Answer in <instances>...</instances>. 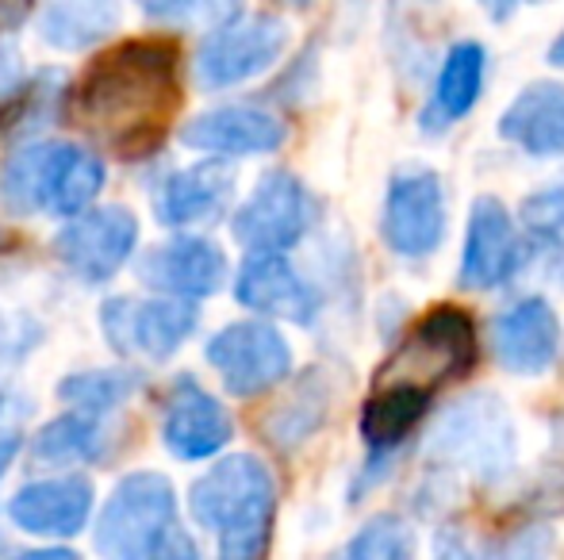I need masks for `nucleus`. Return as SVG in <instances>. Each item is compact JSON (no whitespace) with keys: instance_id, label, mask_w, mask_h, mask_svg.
Returning <instances> with one entry per match:
<instances>
[{"instance_id":"aec40b11","label":"nucleus","mask_w":564,"mask_h":560,"mask_svg":"<svg viewBox=\"0 0 564 560\" xmlns=\"http://www.w3.org/2000/svg\"><path fill=\"white\" fill-rule=\"evenodd\" d=\"M484 77H488V46L476 43V39L453 43L438 66V77H434L431 100L419 112V128L426 135H442L453 123L465 120L480 100Z\"/></svg>"},{"instance_id":"cd10ccee","label":"nucleus","mask_w":564,"mask_h":560,"mask_svg":"<svg viewBox=\"0 0 564 560\" xmlns=\"http://www.w3.org/2000/svg\"><path fill=\"white\" fill-rule=\"evenodd\" d=\"M330 560H415V530L400 515H377Z\"/></svg>"},{"instance_id":"2f4dec72","label":"nucleus","mask_w":564,"mask_h":560,"mask_svg":"<svg viewBox=\"0 0 564 560\" xmlns=\"http://www.w3.org/2000/svg\"><path fill=\"white\" fill-rule=\"evenodd\" d=\"M434 560H484V553H476V546L468 541L465 530L446 526V530H438V538H434Z\"/></svg>"},{"instance_id":"e433bc0d","label":"nucleus","mask_w":564,"mask_h":560,"mask_svg":"<svg viewBox=\"0 0 564 560\" xmlns=\"http://www.w3.org/2000/svg\"><path fill=\"white\" fill-rule=\"evenodd\" d=\"M557 277H561V284H564V246H561V257H557Z\"/></svg>"},{"instance_id":"ddd939ff","label":"nucleus","mask_w":564,"mask_h":560,"mask_svg":"<svg viewBox=\"0 0 564 560\" xmlns=\"http://www.w3.org/2000/svg\"><path fill=\"white\" fill-rule=\"evenodd\" d=\"M134 242H139V219L119 204H108V208H93L77 216L58 234L54 246L74 277L100 284L123 270Z\"/></svg>"},{"instance_id":"393cba45","label":"nucleus","mask_w":564,"mask_h":560,"mask_svg":"<svg viewBox=\"0 0 564 560\" xmlns=\"http://www.w3.org/2000/svg\"><path fill=\"white\" fill-rule=\"evenodd\" d=\"M119 23V8L105 0H85V4H51L39 15V35L54 51H89L105 43Z\"/></svg>"},{"instance_id":"bb28decb","label":"nucleus","mask_w":564,"mask_h":560,"mask_svg":"<svg viewBox=\"0 0 564 560\" xmlns=\"http://www.w3.org/2000/svg\"><path fill=\"white\" fill-rule=\"evenodd\" d=\"M100 453V426L89 415H62V419L46 422L31 441V457L43 469H58V464L93 461Z\"/></svg>"},{"instance_id":"72a5a7b5","label":"nucleus","mask_w":564,"mask_h":560,"mask_svg":"<svg viewBox=\"0 0 564 560\" xmlns=\"http://www.w3.org/2000/svg\"><path fill=\"white\" fill-rule=\"evenodd\" d=\"M15 453H20V433H4L0 438V480H4L8 464L15 461Z\"/></svg>"},{"instance_id":"5701e85b","label":"nucleus","mask_w":564,"mask_h":560,"mask_svg":"<svg viewBox=\"0 0 564 560\" xmlns=\"http://www.w3.org/2000/svg\"><path fill=\"white\" fill-rule=\"evenodd\" d=\"M434 399L403 384H372L361 407V438L372 457H395V449L419 430Z\"/></svg>"},{"instance_id":"f03ea898","label":"nucleus","mask_w":564,"mask_h":560,"mask_svg":"<svg viewBox=\"0 0 564 560\" xmlns=\"http://www.w3.org/2000/svg\"><path fill=\"white\" fill-rule=\"evenodd\" d=\"M188 510L219 538V560H261L273 538L276 480L265 461L230 453L193 484Z\"/></svg>"},{"instance_id":"c9c22d12","label":"nucleus","mask_w":564,"mask_h":560,"mask_svg":"<svg viewBox=\"0 0 564 560\" xmlns=\"http://www.w3.org/2000/svg\"><path fill=\"white\" fill-rule=\"evenodd\" d=\"M550 66L564 69V31H561L557 39H553V46H550Z\"/></svg>"},{"instance_id":"c85d7f7f","label":"nucleus","mask_w":564,"mask_h":560,"mask_svg":"<svg viewBox=\"0 0 564 560\" xmlns=\"http://www.w3.org/2000/svg\"><path fill=\"white\" fill-rule=\"evenodd\" d=\"M514 223H519L527 242H553V246H564V177L534 188V193L519 204Z\"/></svg>"},{"instance_id":"f257e3e1","label":"nucleus","mask_w":564,"mask_h":560,"mask_svg":"<svg viewBox=\"0 0 564 560\" xmlns=\"http://www.w3.org/2000/svg\"><path fill=\"white\" fill-rule=\"evenodd\" d=\"M177 100V46L165 39H131L85 69L74 116L116 154L147 157L165 139Z\"/></svg>"},{"instance_id":"1a4fd4ad","label":"nucleus","mask_w":564,"mask_h":560,"mask_svg":"<svg viewBox=\"0 0 564 560\" xmlns=\"http://www.w3.org/2000/svg\"><path fill=\"white\" fill-rule=\"evenodd\" d=\"M319 219V200L289 169H273L258 180L250 200L235 211L230 231L250 254H284Z\"/></svg>"},{"instance_id":"7c9ffc66","label":"nucleus","mask_w":564,"mask_h":560,"mask_svg":"<svg viewBox=\"0 0 564 560\" xmlns=\"http://www.w3.org/2000/svg\"><path fill=\"white\" fill-rule=\"evenodd\" d=\"M139 560H200V549H196L193 534L181 530V526L173 523Z\"/></svg>"},{"instance_id":"dca6fc26","label":"nucleus","mask_w":564,"mask_h":560,"mask_svg":"<svg viewBox=\"0 0 564 560\" xmlns=\"http://www.w3.org/2000/svg\"><path fill=\"white\" fill-rule=\"evenodd\" d=\"M289 128L258 105H224L200 112L181 128V142L216 157H258L284 146Z\"/></svg>"},{"instance_id":"0eeeda50","label":"nucleus","mask_w":564,"mask_h":560,"mask_svg":"<svg viewBox=\"0 0 564 560\" xmlns=\"http://www.w3.org/2000/svg\"><path fill=\"white\" fill-rule=\"evenodd\" d=\"M177 518V492L162 472H131L97 515L93 546L105 560H139Z\"/></svg>"},{"instance_id":"a878e982","label":"nucleus","mask_w":564,"mask_h":560,"mask_svg":"<svg viewBox=\"0 0 564 560\" xmlns=\"http://www.w3.org/2000/svg\"><path fill=\"white\" fill-rule=\"evenodd\" d=\"M139 388L142 373H134V369H85V373H74L58 384V396L74 404L77 415L100 419V415L116 411L119 404H127Z\"/></svg>"},{"instance_id":"b1692460","label":"nucleus","mask_w":564,"mask_h":560,"mask_svg":"<svg viewBox=\"0 0 564 560\" xmlns=\"http://www.w3.org/2000/svg\"><path fill=\"white\" fill-rule=\"evenodd\" d=\"M327 411H330L327 381H323L319 373H307L304 381H300L296 388L265 415L261 430H265V438L273 441L276 449H296L319 430L323 419H327Z\"/></svg>"},{"instance_id":"9b49d317","label":"nucleus","mask_w":564,"mask_h":560,"mask_svg":"<svg viewBox=\"0 0 564 560\" xmlns=\"http://www.w3.org/2000/svg\"><path fill=\"white\" fill-rule=\"evenodd\" d=\"M527 262V239L499 196H476L468 208L457 281L468 292H496L514 281Z\"/></svg>"},{"instance_id":"f8f14e48","label":"nucleus","mask_w":564,"mask_h":560,"mask_svg":"<svg viewBox=\"0 0 564 560\" xmlns=\"http://www.w3.org/2000/svg\"><path fill=\"white\" fill-rule=\"evenodd\" d=\"M561 319L545 296H522L491 315V358L511 376H542L561 353Z\"/></svg>"},{"instance_id":"f3484780","label":"nucleus","mask_w":564,"mask_h":560,"mask_svg":"<svg viewBox=\"0 0 564 560\" xmlns=\"http://www.w3.org/2000/svg\"><path fill=\"white\" fill-rule=\"evenodd\" d=\"M235 438L230 411L196 381H181L165 404L162 441L181 461H208Z\"/></svg>"},{"instance_id":"4468645a","label":"nucleus","mask_w":564,"mask_h":560,"mask_svg":"<svg viewBox=\"0 0 564 560\" xmlns=\"http://www.w3.org/2000/svg\"><path fill=\"white\" fill-rule=\"evenodd\" d=\"M100 322H105V334L112 338V350L147 353V358L162 361L188 342V334L200 322V307L185 304V299H150V304L108 299Z\"/></svg>"},{"instance_id":"20e7f679","label":"nucleus","mask_w":564,"mask_h":560,"mask_svg":"<svg viewBox=\"0 0 564 560\" xmlns=\"http://www.w3.org/2000/svg\"><path fill=\"white\" fill-rule=\"evenodd\" d=\"M426 461L438 476H473L496 484L514 464V419L496 392L460 396L426 438Z\"/></svg>"},{"instance_id":"473e14b6","label":"nucleus","mask_w":564,"mask_h":560,"mask_svg":"<svg viewBox=\"0 0 564 560\" xmlns=\"http://www.w3.org/2000/svg\"><path fill=\"white\" fill-rule=\"evenodd\" d=\"M23 85V62H20V51H15L8 39H0V105L8 97H15Z\"/></svg>"},{"instance_id":"2eb2a0df","label":"nucleus","mask_w":564,"mask_h":560,"mask_svg":"<svg viewBox=\"0 0 564 560\" xmlns=\"http://www.w3.org/2000/svg\"><path fill=\"white\" fill-rule=\"evenodd\" d=\"M235 299L242 307L269 319H284L307 327L319 319V292L312 281L300 277V270L284 254H250L235 277Z\"/></svg>"},{"instance_id":"f704fd0d","label":"nucleus","mask_w":564,"mask_h":560,"mask_svg":"<svg viewBox=\"0 0 564 560\" xmlns=\"http://www.w3.org/2000/svg\"><path fill=\"white\" fill-rule=\"evenodd\" d=\"M15 560H82V553H74V549H31Z\"/></svg>"},{"instance_id":"a211bd4d","label":"nucleus","mask_w":564,"mask_h":560,"mask_svg":"<svg viewBox=\"0 0 564 560\" xmlns=\"http://www.w3.org/2000/svg\"><path fill=\"white\" fill-rule=\"evenodd\" d=\"M139 277L150 284V288H162L170 296L185 299H204L216 296L227 281V254L208 239H173L165 246L150 250L139 265Z\"/></svg>"},{"instance_id":"6ab92c4d","label":"nucleus","mask_w":564,"mask_h":560,"mask_svg":"<svg viewBox=\"0 0 564 560\" xmlns=\"http://www.w3.org/2000/svg\"><path fill=\"white\" fill-rule=\"evenodd\" d=\"M93 515V484L82 476H58V480H39L15 492L8 503V518L20 526L23 534H39V538H74L85 530Z\"/></svg>"},{"instance_id":"423d86ee","label":"nucleus","mask_w":564,"mask_h":560,"mask_svg":"<svg viewBox=\"0 0 564 560\" xmlns=\"http://www.w3.org/2000/svg\"><path fill=\"white\" fill-rule=\"evenodd\" d=\"M289 23L276 12H246L235 8L224 23L208 28L200 51H196V81L200 89L219 92L246 85L253 77L269 74L281 62V54L289 51Z\"/></svg>"},{"instance_id":"6e6552de","label":"nucleus","mask_w":564,"mask_h":560,"mask_svg":"<svg viewBox=\"0 0 564 560\" xmlns=\"http://www.w3.org/2000/svg\"><path fill=\"white\" fill-rule=\"evenodd\" d=\"M449 231L446 185L431 165H403L392 173L380 208V239L395 257H434Z\"/></svg>"},{"instance_id":"c756f323","label":"nucleus","mask_w":564,"mask_h":560,"mask_svg":"<svg viewBox=\"0 0 564 560\" xmlns=\"http://www.w3.org/2000/svg\"><path fill=\"white\" fill-rule=\"evenodd\" d=\"M484 560H557V538L545 523H530L496 541Z\"/></svg>"},{"instance_id":"39448f33","label":"nucleus","mask_w":564,"mask_h":560,"mask_svg":"<svg viewBox=\"0 0 564 560\" xmlns=\"http://www.w3.org/2000/svg\"><path fill=\"white\" fill-rule=\"evenodd\" d=\"M480 358V334L468 311L438 304L400 338L392 358L380 365L377 384H403L423 396H438L446 384L473 373Z\"/></svg>"},{"instance_id":"4be33fe9","label":"nucleus","mask_w":564,"mask_h":560,"mask_svg":"<svg viewBox=\"0 0 564 560\" xmlns=\"http://www.w3.org/2000/svg\"><path fill=\"white\" fill-rule=\"evenodd\" d=\"M235 196V169L219 157L196 162L188 169L173 173L158 196V219L170 227H196L212 223L227 211Z\"/></svg>"},{"instance_id":"7ed1b4c3","label":"nucleus","mask_w":564,"mask_h":560,"mask_svg":"<svg viewBox=\"0 0 564 560\" xmlns=\"http://www.w3.org/2000/svg\"><path fill=\"white\" fill-rule=\"evenodd\" d=\"M105 188V162L89 146L74 142H35L8 157L0 173V200L15 216L51 211V216H85Z\"/></svg>"},{"instance_id":"9d476101","label":"nucleus","mask_w":564,"mask_h":560,"mask_svg":"<svg viewBox=\"0 0 564 560\" xmlns=\"http://www.w3.org/2000/svg\"><path fill=\"white\" fill-rule=\"evenodd\" d=\"M208 365L219 373L224 388L238 399L273 392L292 376V345L273 322L238 319L208 338Z\"/></svg>"},{"instance_id":"412c9836","label":"nucleus","mask_w":564,"mask_h":560,"mask_svg":"<svg viewBox=\"0 0 564 560\" xmlns=\"http://www.w3.org/2000/svg\"><path fill=\"white\" fill-rule=\"evenodd\" d=\"M499 139L527 157H564V85L534 81L503 108Z\"/></svg>"}]
</instances>
